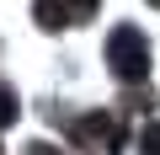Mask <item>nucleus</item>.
Here are the masks:
<instances>
[{
	"mask_svg": "<svg viewBox=\"0 0 160 155\" xmlns=\"http://www.w3.org/2000/svg\"><path fill=\"white\" fill-rule=\"evenodd\" d=\"M11 118H16V96H11V91H6V86H0V128H6V123H11Z\"/></svg>",
	"mask_w": 160,
	"mask_h": 155,
	"instance_id": "5",
	"label": "nucleus"
},
{
	"mask_svg": "<svg viewBox=\"0 0 160 155\" xmlns=\"http://www.w3.org/2000/svg\"><path fill=\"white\" fill-rule=\"evenodd\" d=\"M75 139H80V144H112V118H107V112L75 118Z\"/></svg>",
	"mask_w": 160,
	"mask_h": 155,
	"instance_id": "2",
	"label": "nucleus"
},
{
	"mask_svg": "<svg viewBox=\"0 0 160 155\" xmlns=\"http://www.w3.org/2000/svg\"><path fill=\"white\" fill-rule=\"evenodd\" d=\"M107 64H112L118 80L139 86L144 75H149V43H144V32H139V27H118V32L107 38Z\"/></svg>",
	"mask_w": 160,
	"mask_h": 155,
	"instance_id": "1",
	"label": "nucleus"
},
{
	"mask_svg": "<svg viewBox=\"0 0 160 155\" xmlns=\"http://www.w3.org/2000/svg\"><path fill=\"white\" fill-rule=\"evenodd\" d=\"M32 16H38V27H43V32H59V27L69 22L59 0H32Z\"/></svg>",
	"mask_w": 160,
	"mask_h": 155,
	"instance_id": "3",
	"label": "nucleus"
},
{
	"mask_svg": "<svg viewBox=\"0 0 160 155\" xmlns=\"http://www.w3.org/2000/svg\"><path fill=\"white\" fill-rule=\"evenodd\" d=\"M139 155H160V118L144 123V134H139Z\"/></svg>",
	"mask_w": 160,
	"mask_h": 155,
	"instance_id": "4",
	"label": "nucleus"
},
{
	"mask_svg": "<svg viewBox=\"0 0 160 155\" xmlns=\"http://www.w3.org/2000/svg\"><path fill=\"white\" fill-rule=\"evenodd\" d=\"M149 6H160V0H149Z\"/></svg>",
	"mask_w": 160,
	"mask_h": 155,
	"instance_id": "8",
	"label": "nucleus"
},
{
	"mask_svg": "<svg viewBox=\"0 0 160 155\" xmlns=\"http://www.w3.org/2000/svg\"><path fill=\"white\" fill-rule=\"evenodd\" d=\"M27 155H59V150H48V144H27Z\"/></svg>",
	"mask_w": 160,
	"mask_h": 155,
	"instance_id": "7",
	"label": "nucleus"
},
{
	"mask_svg": "<svg viewBox=\"0 0 160 155\" xmlns=\"http://www.w3.org/2000/svg\"><path fill=\"white\" fill-rule=\"evenodd\" d=\"M64 6H75V16H91V11H96V0H64Z\"/></svg>",
	"mask_w": 160,
	"mask_h": 155,
	"instance_id": "6",
	"label": "nucleus"
}]
</instances>
